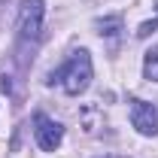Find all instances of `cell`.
<instances>
[{
	"instance_id": "cell-1",
	"label": "cell",
	"mask_w": 158,
	"mask_h": 158,
	"mask_svg": "<svg viewBox=\"0 0 158 158\" xmlns=\"http://www.w3.org/2000/svg\"><path fill=\"white\" fill-rule=\"evenodd\" d=\"M49 85H61L67 94H82L88 85H91V55L85 52V49H76L70 61L58 67L52 76H49Z\"/></svg>"
},
{
	"instance_id": "cell-5",
	"label": "cell",
	"mask_w": 158,
	"mask_h": 158,
	"mask_svg": "<svg viewBox=\"0 0 158 158\" xmlns=\"http://www.w3.org/2000/svg\"><path fill=\"white\" fill-rule=\"evenodd\" d=\"M94 27H98L100 37L116 40L118 34H122V15H106V19H98V21H94Z\"/></svg>"
},
{
	"instance_id": "cell-4",
	"label": "cell",
	"mask_w": 158,
	"mask_h": 158,
	"mask_svg": "<svg viewBox=\"0 0 158 158\" xmlns=\"http://www.w3.org/2000/svg\"><path fill=\"white\" fill-rule=\"evenodd\" d=\"M34 137H37V146L43 152H55L61 146V140H64V128H61L55 118H49V116L40 113V116L34 118Z\"/></svg>"
},
{
	"instance_id": "cell-8",
	"label": "cell",
	"mask_w": 158,
	"mask_h": 158,
	"mask_svg": "<svg viewBox=\"0 0 158 158\" xmlns=\"http://www.w3.org/2000/svg\"><path fill=\"white\" fill-rule=\"evenodd\" d=\"M155 6H158V0H155Z\"/></svg>"
},
{
	"instance_id": "cell-7",
	"label": "cell",
	"mask_w": 158,
	"mask_h": 158,
	"mask_svg": "<svg viewBox=\"0 0 158 158\" xmlns=\"http://www.w3.org/2000/svg\"><path fill=\"white\" fill-rule=\"evenodd\" d=\"M98 158H116V155H98Z\"/></svg>"
},
{
	"instance_id": "cell-3",
	"label": "cell",
	"mask_w": 158,
	"mask_h": 158,
	"mask_svg": "<svg viewBox=\"0 0 158 158\" xmlns=\"http://www.w3.org/2000/svg\"><path fill=\"white\" fill-rule=\"evenodd\" d=\"M131 125L143 137H155L158 134V106L149 103V100L131 98Z\"/></svg>"
},
{
	"instance_id": "cell-6",
	"label": "cell",
	"mask_w": 158,
	"mask_h": 158,
	"mask_svg": "<svg viewBox=\"0 0 158 158\" xmlns=\"http://www.w3.org/2000/svg\"><path fill=\"white\" fill-rule=\"evenodd\" d=\"M143 76L158 82V46L155 49H149L146 52V58H143Z\"/></svg>"
},
{
	"instance_id": "cell-2",
	"label": "cell",
	"mask_w": 158,
	"mask_h": 158,
	"mask_svg": "<svg viewBox=\"0 0 158 158\" xmlns=\"http://www.w3.org/2000/svg\"><path fill=\"white\" fill-rule=\"evenodd\" d=\"M43 19H46L43 0H24V3H21V12H19V40H21V46L40 40Z\"/></svg>"
}]
</instances>
